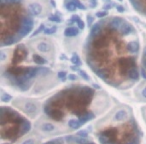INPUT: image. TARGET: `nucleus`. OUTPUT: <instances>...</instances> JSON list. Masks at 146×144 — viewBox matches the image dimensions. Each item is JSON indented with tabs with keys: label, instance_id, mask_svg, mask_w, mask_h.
I'll use <instances>...</instances> for the list:
<instances>
[{
	"label": "nucleus",
	"instance_id": "f257e3e1",
	"mask_svg": "<svg viewBox=\"0 0 146 144\" xmlns=\"http://www.w3.org/2000/svg\"><path fill=\"white\" fill-rule=\"evenodd\" d=\"M13 103H14V105L17 106L21 111H23L25 114H27L29 117L34 118L35 116L38 114L39 108H38V105H37V103L35 101L19 98V99L15 100Z\"/></svg>",
	"mask_w": 146,
	"mask_h": 144
},
{
	"label": "nucleus",
	"instance_id": "f03ea898",
	"mask_svg": "<svg viewBox=\"0 0 146 144\" xmlns=\"http://www.w3.org/2000/svg\"><path fill=\"white\" fill-rule=\"evenodd\" d=\"M44 112L48 117H50L51 119L56 120V121H61L64 118V112L62 111V109L58 107H54V106L50 105V104L46 103L44 106Z\"/></svg>",
	"mask_w": 146,
	"mask_h": 144
},
{
	"label": "nucleus",
	"instance_id": "7ed1b4c3",
	"mask_svg": "<svg viewBox=\"0 0 146 144\" xmlns=\"http://www.w3.org/2000/svg\"><path fill=\"white\" fill-rule=\"evenodd\" d=\"M36 129L44 135H53L58 133V128L48 121H41L36 124Z\"/></svg>",
	"mask_w": 146,
	"mask_h": 144
},
{
	"label": "nucleus",
	"instance_id": "20e7f679",
	"mask_svg": "<svg viewBox=\"0 0 146 144\" xmlns=\"http://www.w3.org/2000/svg\"><path fill=\"white\" fill-rule=\"evenodd\" d=\"M27 54H28V51H27L26 47L24 45H19L16 47L14 51V54H13V58H12V64H18L21 61H23L26 58Z\"/></svg>",
	"mask_w": 146,
	"mask_h": 144
},
{
	"label": "nucleus",
	"instance_id": "39448f33",
	"mask_svg": "<svg viewBox=\"0 0 146 144\" xmlns=\"http://www.w3.org/2000/svg\"><path fill=\"white\" fill-rule=\"evenodd\" d=\"M128 116H129V113H128L127 110L119 109L118 111L115 112V114H114L113 121L114 122H123L128 119Z\"/></svg>",
	"mask_w": 146,
	"mask_h": 144
},
{
	"label": "nucleus",
	"instance_id": "423d86ee",
	"mask_svg": "<svg viewBox=\"0 0 146 144\" xmlns=\"http://www.w3.org/2000/svg\"><path fill=\"white\" fill-rule=\"evenodd\" d=\"M95 117V115H94L93 112H90V111H87L85 114H83L82 116H80V117H78V121H79L80 125H83V124H85L86 122L90 121V120H92L93 118Z\"/></svg>",
	"mask_w": 146,
	"mask_h": 144
},
{
	"label": "nucleus",
	"instance_id": "0eeeda50",
	"mask_svg": "<svg viewBox=\"0 0 146 144\" xmlns=\"http://www.w3.org/2000/svg\"><path fill=\"white\" fill-rule=\"evenodd\" d=\"M29 10H30L31 14H32L33 16H37V15L40 14L41 11H42V7H41V5L38 4V3H31V4L29 5Z\"/></svg>",
	"mask_w": 146,
	"mask_h": 144
},
{
	"label": "nucleus",
	"instance_id": "6e6552de",
	"mask_svg": "<svg viewBox=\"0 0 146 144\" xmlns=\"http://www.w3.org/2000/svg\"><path fill=\"white\" fill-rule=\"evenodd\" d=\"M78 34H79V28H77V27L71 26L64 30V35L66 37H74L77 36Z\"/></svg>",
	"mask_w": 146,
	"mask_h": 144
},
{
	"label": "nucleus",
	"instance_id": "1a4fd4ad",
	"mask_svg": "<svg viewBox=\"0 0 146 144\" xmlns=\"http://www.w3.org/2000/svg\"><path fill=\"white\" fill-rule=\"evenodd\" d=\"M119 32H121L122 34H128V33H130V32H133L134 31V28H133V26H132L131 24H129V23H127V22H125L124 21L123 23H122V25L120 26V28H119Z\"/></svg>",
	"mask_w": 146,
	"mask_h": 144
},
{
	"label": "nucleus",
	"instance_id": "9d476101",
	"mask_svg": "<svg viewBox=\"0 0 146 144\" xmlns=\"http://www.w3.org/2000/svg\"><path fill=\"white\" fill-rule=\"evenodd\" d=\"M127 78H129L130 80H133V81H137L139 79V72H138L137 66L130 69L127 74Z\"/></svg>",
	"mask_w": 146,
	"mask_h": 144
},
{
	"label": "nucleus",
	"instance_id": "9b49d317",
	"mask_svg": "<svg viewBox=\"0 0 146 144\" xmlns=\"http://www.w3.org/2000/svg\"><path fill=\"white\" fill-rule=\"evenodd\" d=\"M127 50L130 53L134 54V53H137L139 50V42L138 41H131L127 44Z\"/></svg>",
	"mask_w": 146,
	"mask_h": 144
},
{
	"label": "nucleus",
	"instance_id": "f8f14e48",
	"mask_svg": "<svg viewBox=\"0 0 146 144\" xmlns=\"http://www.w3.org/2000/svg\"><path fill=\"white\" fill-rule=\"evenodd\" d=\"M31 129V124L30 122L28 121V120H25L24 122H23V124L21 125V129H20V137L23 135H25L26 133H28L29 131H30Z\"/></svg>",
	"mask_w": 146,
	"mask_h": 144
},
{
	"label": "nucleus",
	"instance_id": "ddd939ff",
	"mask_svg": "<svg viewBox=\"0 0 146 144\" xmlns=\"http://www.w3.org/2000/svg\"><path fill=\"white\" fill-rule=\"evenodd\" d=\"M32 59H33V62H34L35 64H38V65H44L47 63L46 59L43 58V57L40 56V55H37V54L33 55Z\"/></svg>",
	"mask_w": 146,
	"mask_h": 144
},
{
	"label": "nucleus",
	"instance_id": "4468645a",
	"mask_svg": "<svg viewBox=\"0 0 146 144\" xmlns=\"http://www.w3.org/2000/svg\"><path fill=\"white\" fill-rule=\"evenodd\" d=\"M70 60L74 66H80L81 65V60H80V57L78 56L77 53H73Z\"/></svg>",
	"mask_w": 146,
	"mask_h": 144
},
{
	"label": "nucleus",
	"instance_id": "2eb2a0df",
	"mask_svg": "<svg viewBox=\"0 0 146 144\" xmlns=\"http://www.w3.org/2000/svg\"><path fill=\"white\" fill-rule=\"evenodd\" d=\"M68 126H69V128H71V129H77V128L81 127L78 119H70L68 121Z\"/></svg>",
	"mask_w": 146,
	"mask_h": 144
},
{
	"label": "nucleus",
	"instance_id": "dca6fc26",
	"mask_svg": "<svg viewBox=\"0 0 146 144\" xmlns=\"http://www.w3.org/2000/svg\"><path fill=\"white\" fill-rule=\"evenodd\" d=\"M37 49H38L39 51H41V52L43 53H46L49 51V46L48 44H47L46 42H41L38 44V46H37Z\"/></svg>",
	"mask_w": 146,
	"mask_h": 144
},
{
	"label": "nucleus",
	"instance_id": "f3484780",
	"mask_svg": "<svg viewBox=\"0 0 146 144\" xmlns=\"http://www.w3.org/2000/svg\"><path fill=\"white\" fill-rule=\"evenodd\" d=\"M65 7H66L67 10L70 11V12H75L76 9H77L76 5L74 4L73 2H71V1H69V2H66V3H65Z\"/></svg>",
	"mask_w": 146,
	"mask_h": 144
},
{
	"label": "nucleus",
	"instance_id": "a211bd4d",
	"mask_svg": "<svg viewBox=\"0 0 146 144\" xmlns=\"http://www.w3.org/2000/svg\"><path fill=\"white\" fill-rule=\"evenodd\" d=\"M56 31H57V27L53 26V27H50V28H46L43 32H44L45 35H52V34H54Z\"/></svg>",
	"mask_w": 146,
	"mask_h": 144
},
{
	"label": "nucleus",
	"instance_id": "6ab92c4d",
	"mask_svg": "<svg viewBox=\"0 0 146 144\" xmlns=\"http://www.w3.org/2000/svg\"><path fill=\"white\" fill-rule=\"evenodd\" d=\"M44 30H45V25L44 24H41L40 26H39L38 28H37L36 30H35L34 32H33L32 34H31V37H35L36 35H38L40 32H43Z\"/></svg>",
	"mask_w": 146,
	"mask_h": 144
},
{
	"label": "nucleus",
	"instance_id": "aec40b11",
	"mask_svg": "<svg viewBox=\"0 0 146 144\" xmlns=\"http://www.w3.org/2000/svg\"><path fill=\"white\" fill-rule=\"evenodd\" d=\"M74 143H76V144H88L89 142L87 141V140L85 139V138H83V137H76L75 136V139H74Z\"/></svg>",
	"mask_w": 146,
	"mask_h": 144
},
{
	"label": "nucleus",
	"instance_id": "412c9836",
	"mask_svg": "<svg viewBox=\"0 0 146 144\" xmlns=\"http://www.w3.org/2000/svg\"><path fill=\"white\" fill-rule=\"evenodd\" d=\"M70 1L74 3V4L76 5V7H77V8L81 9V10H85V9H86V7L84 6V5L82 4L81 2H80V0H70Z\"/></svg>",
	"mask_w": 146,
	"mask_h": 144
},
{
	"label": "nucleus",
	"instance_id": "4be33fe9",
	"mask_svg": "<svg viewBox=\"0 0 146 144\" xmlns=\"http://www.w3.org/2000/svg\"><path fill=\"white\" fill-rule=\"evenodd\" d=\"M20 144H37V140L34 137H30L25 139L24 141H22Z\"/></svg>",
	"mask_w": 146,
	"mask_h": 144
},
{
	"label": "nucleus",
	"instance_id": "5701e85b",
	"mask_svg": "<svg viewBox=\"0 0 146 144\" xmlns=\"http://www.w3.org/2000/svg\"><path fill=\"white\" fill-rule=\"evenodd\" d=\"M78 73H79V75L81 76L83 79H85V80H89L90 79V77H89V75H88L87 73H86L85 71L84 70H81V69H78Z\"/></svg>",
	"mask_w": 146,
	"mask_h": 144
},
{
	"label": "nucleus",
	"instance_id": "b1692460",
	"mask_svg": "<svg viewBox=\"0 0 146 144\" xmlns=\"http://www.w3.org/2000/svg\"><path fill=\"white\" fill-rule=\"evenodd\" d=\"M48 20L51 21V22H55V23L61 22V18L59 16H57V15H51V16H49Z\"/></svg>",
	"mask_w": 146,
	"mask_h": 144
},
{
	"label": "nucleus",
	"instance_id": "393cba45",
	"mask_svg": "<svg viewBox=\"0 0 146 144\" xmlns=\"http://www.w3.org/2000/svg\"><path fill=\"white\" fill-rule=\"evenodd\" d=\"M11 99H12V97H11V95H9V94L3 93L2 96H1V101L2 102H8V101H10Z\"/></svg>",
	"mask_w": 146,
	"mask_h": 144
},
{
	"label": "nucleus",
	"instance_id": "a878e982",
	"mask_svg": "<svg viewBox=\"0 0 146 144\" xmlns=\"http://www.w3.org/2000/svg\"><path fill=\"white\" fill-rule=\"evenodd\" d=\"M140 143V136H135L134 138H132L129 142H127L126 144H139Z\"/></svg>",
	"mask_w": 146,
	"mask_h": 144
},
{
	"label": "nucleus",
	"instance_id": "bb28decb",
	"mask_svg": "<svg viewBox=\"0 0 146 144\" xmlns=\"http://www.w3.org/2000/svg\"><path fill=\"white\" fill-rule=\"evenodd\" d=\"M66 75H67V74H66V72H65V71H59L58 74H57L58 78L62 80V81H64V80H65V78H66Z\"/></svg>",
	"mask_w": 146,
	"mask_h": 144
},
{
	"label": "nucleus",
	"instance_id": "cd10ccee",
	"mask_svg": "<svg viewBox=\"0 0 146 144\" xmlns=\"http://www.w3.org/2000/svg\"><path fill=\"white\" fill-rule=\"evenodd\" d=\"M77 26H78V28L80 29V30H83L84 29V27H85V25H84V22H83V20H82L81 18H79L77 20Z\"/></svg>",
	"mask_w": 146,
	"mask_h": 144
},
{
	"label": "nucleus",
	"instance_id": "c85d7f7f",
	"mask_svg": "<svg viewBox=\"0 0 146 144\" xmlns=\"http://www.w3.org/2000/svg\"><path fill=\"white\" fill-rule=\"evenodd\" d=\"M79 18H80V17L78 16V15H73V16L68 20V23H70V24H71V23H72V24H73V23H76Z\"/></svg>",
	"mask_w": 146,
	"mask_h": 144
},
{
	"label": "nucleus",
	"instance_id": "c756f323",
	"mask_svg": "<svg viewBox=\"0 0 146 144\" xmlns=\"http://www.w3.org/2000/svg\"><path fill=\"white\" fill-rule=\"evenodd\" d=\"M107 14H108V12L107 11H99V12H97L96 13V17H98V18H102V17H105V16H107Z\"/></svg>",
	"mask_w": 146,
	"mask_h": 144
},
{
	"label": "nucleus",
	"instance_id": "7c9ffc66",
	"mask_svg": "<svg viewBox=\"0 0 146 144\" xmlns=\"http://www.w3.org/2000/svg\"><path fill=\"white\" fill-rule=\"evenodd\" d=\"M77 136H79V137H83V138H86L88 136V133L87 131H84V130H81V131H79L77 133Z\"/></svg>",
	"mask_w": 146,
	"mask_h": 144
},
{
	"label": "nucleus",
	"instance_id": "2f4dec72",
	"mask_svg": "<svg viewBox=\"0 0 146 144\" xmlns=\"http://www.w3.org/2000/svg\"><path fill=\"white\" fill-rule=\"evenodd\" d=\"M20 0H1V4H5V3H8V2H10V3H16V2H19Z\"/></svg>",
	"mask_w": 146,
	"mask_h": 144
},
{
	"label": "nucleus",
	"instance_id": "473e14b6",
	"mask_svg": "<svg viewBox=\"0 0 146 144\" xmlns=\"http://www.w3.org/2000/svg\"><path fill=\"white\" fill-rule=\"evenodd\" d=\"M93 20H94L93 17L90 16V15H88V16H87V25H88L89 27L92 25V23H93Z\"/></svg>",
	"mask_w": 146,
	"mask_h": 144
},
{
	"label": "nucleus",
	"instance_id": "72a5a7b5",
	"mask_svg": "<svg viewBox=\"0 0 146 144\" xmlns=\"http://www.w3.org/2000/svg\"><path fill=\"white\" fill-rule=\"evenodd\" d=\"M68 79L71 80V81H75L77 79V76L74 75V74H70V75H68Z\"/></svg>",
	"mask_w": 146,
	"mask_h": 144
},
{
	"label": "nucleus",
	"instance_id": "f704fd0d",
	"mask_svg": "<svg viewBox=\"0 0 146 144\" xmlns=\"http://www.w3.org/2000/svg\"><path fill=\"white\" fill-rule=\"evenodd\" d=\"M141 96L144 98V99H146V86L141 90Z\"/></svg>",
	"mask_w": 146,
	"mask_h": 144
},
{
	"label": "nucleus",
	"instance_id": "c9c22d12",
	"mask_svg": "<svg viewBox=\"0 0 146 144\" xmlns=\"http://www.w3.org/2000/svg\"><path fill=\"white\" fill-rule=\"evenodd\" d=\"M141 75H142V77H143L144 79H146V69L144 68V67L141 69Z\"/></svg>",
	"mask_w": 146,
	"mask_h": 144
},
{
	"label": "nucleus",
	"instance_id": "e433bc0d",
	"mask_svg": "<svg viewBox=\"0 0 146 144\" xmlns=\"http://www.w3.org/2000/svg\"><path fill=\"white\" fill-rule=\"evenodd\" d=\"M97 6V1L96 0H91V4H90V7L94 8V7Z\"/></svg>",
	"mask_w": 146,
	"mask_h": 144
},
{
	"label": "nucleus",
	"instance_id": "4c0bfd02",
	"mask_svg": "<svg viewBox=\"0 0 146 144\" xmlns=\"http://www.w3.org/2000/svg\"><path fill=\"white\" fill-rule=\"evenodd\" d=\"M113 6V4H111V3H109V4H107V5H105V6H103V8L105 9V10H109L111 7Z\"/></svg>",
	"mask_w": 146,
	"mask_h": 144
},
{
	"label": "nucleus",
	"instance_id": "58836bf2",
	"mask_svg": "<svg viewBox=\"0 0 146 144\" xmlns=\"http://www.w3.org/2000/svg\"><path fill=\"white\" fill-rule=\"evenodd\" d=\"M117 11L118 12H124L125 11V9H124V7L123 6H117Z\"/></svg>",
	"mask_w": 146,
	"mask_h": 144
},
{
	"label": "nucleus",
	"instance_id": "ea45409f",
	"mask_svg": "<svg viewBox=\"0 0 146 144\" xmlns=\"http://www.w3.org/2000/svg\"><path fill=\"white\" fill-rule=\"evenodd\" d=\"M0 55H1V61H3L5 59V54L1 51V52H0Z\"/></svg>",
	"mask_w": 146,
	"mask_h": 144
},
{
	"label": "nucleus",
	"instance_id": "a19ab883",
	"mask_svg": "<svg viewBox=\"0 0 146 144\" xmlns=\"http://www.w3.org/2000/svg\"><path fill=\"white\" fill-rule=\"evenodd\" d=\"M44 144H56V141H49V142H46Z\"/></svg>",
	"mask_w": 146,
	"mask_h": 144
},
{
	"label": "nucleus",
	"instance_id": "79ce46f5",
	"mask_svg": "<svg viewBox=\"0 0 146 144\" xmlns=\"http://www.w3.org/2000/svg\"><path fill=\"white\" fill-rule=\"evenodd\" d=\"M142 110H143V116H144V117H145V120H146V108H145V109H144V108H143V109H142Z\"/></svg>",
	"mask_w": 146,
	"mask_h": 144
},
{
	"label": "nucleus",
	"instance_id": "37998d69",
	"mask_svg": "<svg viewBox=\"0 0 146 144\" xmlns=\"http://www.w3.org/2000/svg\"><path fill=\"white\" fill-rule=\"evenodd\" d=\"M60 59H61V60H63V59H66V57H65V55H61Z\"/></svg>",
	"mask_w": 146,
	"mask_h": 144
},
{
	"label": "nucleus",
	"instance_id": "c03bdc74",
	"mask_svg": "<svg viewBox=\"0 0 146 144\" xmlns=\"http://www.w3.org/2000/svg\"><path fill=\"white\" fill-rule=\"evenodd\" d=\"M93 87H95V88H97V89H98V88H100V86L99 85H96V84H94Z\"/></svg>",
	"mask_w": 146,
	"mask_h": 144
},
{
	"label": "nucleus",
	"instance_id": "a18cd8bd",
	"mask_svg": "<svg viewBox=\"0 0 146 144\" xmlns=\"http://www.w3.org/2000/svg\"><path fill=\"white\" fill-rule=\"evenodd\" d=\"M88 144H95V143H93V142H89Z\"/></svg>",
	"mask_w": 146,
	"mask_h": 144
},
{
	"label": "nucleus",
	"instance_id": "49530a36",
	"mask_svg": "<svg viewBox=\"0 0 146 144\" xmlns=\"http://www.w3.org/2000/svg\"><path fill=\"white\" fill-rule=\"evenodd\" d=\"M119 1H120V2H121V1H123V0H119Z\"/></svg>",
	"mask_w": 146,
	"mask_h": 144
},
{
	"label": "nucleus",
	"instance_id": "de8ad7c7",
	"mask_svg": "<svg viewBox=\"0 0 146 144\" xmlns=\"http://www.w3.org/2000/svg\"><path fill=\"white\" fill-rule=\"evenodd\" d=\"M3 144H9V143H3Z\"/></svg>",
	"mask_w": 146,
	"mask_h": 144
}]
</instances>
